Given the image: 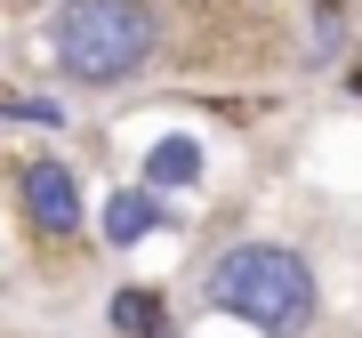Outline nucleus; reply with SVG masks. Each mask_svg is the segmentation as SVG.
I'll list each match as a JSON object with an SVG mask.
<instances>
[{
  "label": "nucleus",
  "mask_w": 362,
  "mask_h": 338,
  "mask_svg": "<svg viewBox=\"0 0 362 338\" xmlns=\"http://www.w3.org/2000/svg\"><path fill=\"white\" fill-rule=\"evenodd\" d=\"M209 306L233 314V322H250V330H266V338H298L314 322V274L298 250L282 242H242V250H226L218 266H209Z\"/></svg>",
  "instance_id": "1"
},
{
  "label": "nucleus",
  "mask_w": 362,
  "mask_h": 338,
  "mask_svg": "<svg viewBox=\"0 0 362 338\" xmlns=\"http://www.w3.org/2000/svg\"><path fill=\"white\" fill-rule=\"evenodd\" d=\"M49 33H57V65L73 81H89V89H105V81H129L153 57L161 16L145 0H65Z\"/></svg>",
  "instance_id": "2"
},
{
  "label": "nucleus",
  "mask_w": 362,
  "mask_h": 338,
  "mask_svg": "<svg viewBox=\"0 0 362 338\" xmlns=\"http://www.w3.org/2000/svg\"><path fill=\"white\" fill-rule=\"evenodd\" d=\"M25 209H33V226H49V234H73L81 226V177L65 161H33L25 169Z\"/></svg>",
  "instance_id": "3"
},
{
  "label": "nucleus",
  "mask_w": 362,
  "mask_h": 338,
  "mask_svg": "<svg viewBox=\"0 0 362 338\" xmlns=\"http://www.w3.org/2000/svg\"><path fill=\"white\" fill-rule=\"evenodd\" d=\"M153 226H169V218H161V194H145V185H129V194H113V202H105V242H121V250H129V242L153 234Z\"/></svg>",
  "instance_id": "4"
},
{
  "label": "nucleus",
  "mask_w": 362,
  "mask_h": 338,
  "mask_svg": "<svg viewBox=\"0 0 362 338\" xmlns=\"http://www.w3.org/2000/svg\"><path fill=\"white\" fill-rule=\"evenodd\" d=\"M194 177H202V145L194 137L145 145V194H169V185H194Z\"/></svg>",
  "instance_id": "5"
}]
</instances>
